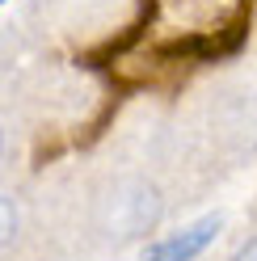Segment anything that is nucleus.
<instances>
[{"label":"nucleus","mask_w":257,"mask_h":261,"mask_svg":"<svg viewBox=\"0 0 257 261\" xmlns=\"http://www.w3.org/2000/svg\"><path fill=\"white\" fill-rule=\"evenodd\" d=\"M160 219V194L143 177H118L97 194V227L110 240H139Z\"/></svg>","instance_id":"obj_1"},{"label":"nucleus","mask_w":257,"mask_h":261,"mask_svg":"<svg viewBox=\"0 0 257 261\" xmlns=\"http://www.w3.org/2000/svg\"><path fill=\"white\" fill-rule=\"evenodd\" d=\"M215 232H219V215H207V219H198V223H190L186 232L152 244V249L143 253V261H194L207 244L215 240Z\"/></svg>","instance_id":"obj_2"},{"label":"nucleus","mask_w":257,"mask_h":261,"mask_svg":"<svg viewBox=\"0 0 257 261\" xmlns=\"http://www.w3.org/2000/svg\"><path fill=\"white\" fill-rule=\"evenodd\" d=\"M236 261H257V240H249V244H245V249H240V253H236Z\"/></svg>","instance_id":"obj_3"}]
</instances>
